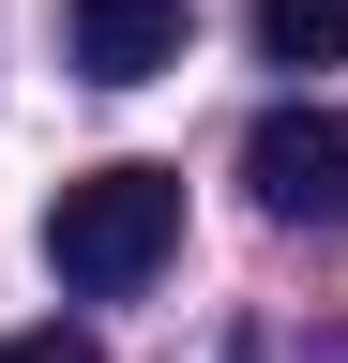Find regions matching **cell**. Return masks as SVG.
<instances>
[{
	"instance_id": "1",
	"label": "cell",
	"mask_w": 348,
	"mask_h": 363,
	"mask_svg": "<svg viewBox=\"0 0 348 363\" xmlns=\"http://www.w3.org/2000/svg\"><path fill=\"white\" fill-rule=\"evenodd\" d=\"M167 242H182V167H76L61 197H46V272H61L76 303L152 288Z\"/></svg>"
},
{
	"instance_id": "2",
	"label": "cell",
	"mask_w": 348,
	"mask_h": 363,
	"mask_svg": "<svg viewBox=\"0 0 348 363\" xmlns=\"http://www.w3.org/2000/svg\"><path fill=\"white\" fill-rule=\"evenodd\" d=\"M242 182L273 227H348V106H273L242 136Z\"/></svg>"
},
{
	"instance_id": "3",
	"label": "cell",
	"mask_w": 348,
	"mask_h": 363,
	"mask_svg": "<svg viewBox=\"0 0 348 363\" xmlns=\"http://www.w3.org/2000/svg\"><path fill=\"white\" fill-rule=\"evenodd\" d=\"M61 30H76V76H106V91L182 61V0H61Z\"/></svg>"
},
{
	"instance_id": "4",
	"label": "cell",
	"mask_w": 348,
	"mask_h": 363,
	"mask_svg": "<svg viewBox=\"0 0 348 363\" xmlns=\"http://www.w3.org/2000/svg\"><path fill=\"white\" fill-rule=\"evenodd\" d=\"M257 61H288V76H318V61H348V0H257Z\"/></svg>"
},
{
	"instance_id": "5",
	"label": "cell",
	"mask_w": 348,
	"mask_h": 363,
	"mask_svg": "<svg viewBox=\"0 0 348 363\" xmlns=\"http://www.w3.org/2000/svg\"><path fill=\"white\" fill-rule=\"evenodd\" d=\"M0 363H106V348L76 333V318H46V333H0Z\"/></svg>"
}]
</instances>
